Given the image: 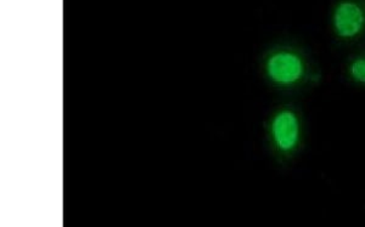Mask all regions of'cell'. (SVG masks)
Returning <instances> with one entry per match:
<instances>
[{"mask_svg":"<svg viewBox=\"0 0 365 227\" xmlns=\"http://www.w3.org/2000/svg\"><path fill=\"white\" fill-rule=\"evenodd\" d=\"M351 75L354 80L365 83V58H358L351 66Z\"/></svg>","mask_w":365,"mask_h":227,"instance_id":"cell-4","label":"cell"},{"mask_svg":"<svg viewBox=\"0 0 365 227\" xmlns=\"http://www.w3.org/2000/svg\"><path fill=\"white\" fill-rule=\"evenodd\" d=\"M364 25V14L361 9L351 1L337 5L334 13V28L342 38H353L361 33Z\"/></svg>","mask_w":365,"mask_h":227,"instance_id":"cell-2","label":"cell"},{"mask_svg":"<svg viewBox=\"0 0 365 227\" xmlns=\"http://www.w3.org/2000/svg\"><path fill=\"white\" fill-rule=\"evenodd\" d=\"M303 70L302 60L292 53H279L272 56L268 62L270 77L280 84L299 82L303 75Z\"/></svg>","mask_w":365,"mask_h":227,"instance_id":"cell-1","label":"cell"},{"mask_svg":"<svg viewBox=\"0 0 365 227\" xmlns=\"http://www.w3.org/2000/svg\"><path fill=\"white\" fill-rule=\"evenodd\" d=\"M275 142L284 151L295 149L299 140V123L297 117L290 111H284L273 122Z\"/></svg>","mask_w":365,"mask_h":227,"instance_id":"cell-3","label":"cell"}]
</instances>
